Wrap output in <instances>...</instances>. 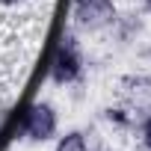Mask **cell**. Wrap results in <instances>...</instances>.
Instances as JSON below:
<instances>
[{
	"label": "cell",
	"mask_w": 151,
	"mask_h": 151,
	"mask_svg": "<svg viewBox=\"0 0 151 151\" xmlns=\"http://www.w3.org/2000/svg\"><path fill=\"white\" fill-rule=\"evenodd\" d=\"M53 130H56V116H53L50 107L39 104V107H33V110L27 113V119H24V133H27L30 139H47Z\"/></svg>",
	"instance_id": "cell-1"
},
{
	"label": "cell",
	"mask_w": 151,
	"mask_h": 151,
	"mask_svg": "<svg viewBox=\"0 0 151 151\" xmlns=\"http://www.w3.org/2000/svg\"><path fill=\"white\" fill-rule=\"evenodd\" d=\"M77 74H80V56H77V50H74L71 39H65V45L53 56V80L56 83H71Z\"/></svg>",
	"instance_id": "cell-2"
},
{
	"label": "cell",
	"mask_w": 151,
	"mask_h": 151,
	"mask_svg": "<svg viewBox=\"0 0 151 151\" xmlns=\"http://www.w3.org/2000/svg\"><path fill=\"white\" fill-rule=\"evenodd\" d=\"M74 15L86 27H101L113 18V3L110 0H77L74 3Z\"/></svg>",
	"instance_id": "cell-3"
},
{
	"label": "cell",
	"mask_w": 151,
	"mask_h": 151,
	"mask_svg": "<svg viewBox=\"0 0 151 151\" xmlns=\"http://www.w3.org/2000/svg\"><path fill=\"white\" fill-rule=\"evenodd\" d=\"M56 151H86V139H83L80 133H68V136L56 145Z\"/></svg>",
	"instance_id": "cell-4"
},
{
	"label": "cell",
	"mask_w": 151,
	"mask_h": 151,
	"mask_svg": "<svg viewBox=\"0 0 151 151\" xmlns=\"http://www.w3.org/2000/svg\"><path fill=\"white\" fill-rule=\"evenodd\" d=\"M145 142H148V145H151V122H148V124H145Z\"/></svg>",
	"instance_id": "cell-5"
},
{
	"label": "cell",
	"mask_w": 151,
	"mask_h": 151,
	"mask_svg": "<svg viewBox=\"0 0 151 151\" xmlns=\"http://www.w3.org/2000/svg\"><path fill=\"white\" fill-rule=\"evenodd\" d=\"M145 6H148V9H151V0H145Z\"/></svg>",
	"instance_id": "cell-6"
}]
</instances>
